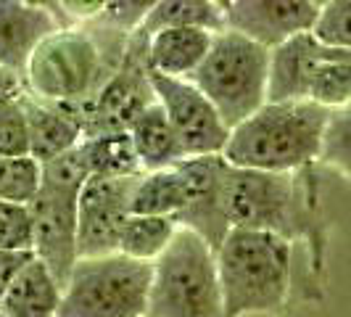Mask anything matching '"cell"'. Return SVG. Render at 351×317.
I'll list each match as a JSON object with an SVG mask.
<instances>
[{
    "label": "cell",
    "mask_w": 351,
    "mask_h": 317,
    "mask_svg": "<svg viewBox=\"0 0 351 317\" xmlns=\"http://www.w3.org/2000/svg\"><path fill=\"white\" fill-rule=\"evenodd\" d=\"M177 222L172 217H148V214H130L124 220L117 254L135 262L154 264L167 251L177 235Z\"/></svg>",
    "instance_id": "obj_22"
},
{
    "label": "cell",
    "mask_w": 351,
    "mask_h": 317,
    "mask_svg": "<svg viewBox=\"0 0 351 317\" xmlns=\"http://www.w3.org/2000/svg\"><path fill=\"white\" fill-rule=\"evenodd\" d=\"M21 93L0 101V156L3 158L29 156V124H27Z\"/></svg>",
    "instance_id": "obj_28"
},
{
    "label": "cell",
    "mask_w": 351,
    "mask_h": 317,
    "mask_svg": "<svg viewBox=\"0 0 351 317\" xmlns=\"http://www.w3.org/2000/svg\"><path fill=\"white\" fill-rule=\"evenodd\" d=\"M0 317H3V315H0Z\"/></svg>",
    "instance_id": "obj_32"
},
{
    "label": "cell",
    "mask_w": 351,
    "mask_h": 317,
    "mask_svg": "<svg viewBox=\"0 0 351 317\" xmlns=\"http://www.w3.org/2000/svg\"><path fill=\"white\" fill-rule=\"evenodd\" d=\"M61 27L56 3L0 0V69L21 80L32 51Z\"/></svg>",
    "instance_id": "obj_14"
},
{
    "label": "cell",
    "mask_w": 351,
    "mask_h": 317,
    "mask_svg": "<svg viewBox=\"0 0 351 317\" xmlns=\"http://www.w3.org/2000/svg\"><path fill=\"white\" fill-rule=\"evenodd\" d=\"M40 188V164L32 156H0V201L27 207Z\"/></svg>",
    "instance_id": "obj_26"
},
{
    "label": "cell",
    "mask_w": 351,
    "mask_h": 317,
    "mask_svg": "<svg viewBox=\"0 0 351 317\" xmlns=\"http://www.w3.org/2000/svg\"><path fill=\"white\" fill-rule=\"evenodd\" d=\"M61 304V285L56 283L45 264L32 257L29 264L8 285L0 299L3 317H56Z\"/></svg>",
    "instance_id": "obj_18"
},
{
    "label": "cell",
    "mask_w": 351,
    "mask_h": 317,
    "mask_svg": "<svg viewBox=\"0 0 351 317\" xmlns=\"http://www.w3.org/2000/svg\"><path fill=\"white\" fill-rule=\"evenodd\" d=\"M228 220L230 228L262 230L282 241L306 246V294L309 301L325 299L328 275V238L330 220L322 201L319 169L301 172H228Z\"/></svg>",
    "instance_id": "obj_1"
},
{
    "label": "cell",
    "mask_w": 351,
    "mask_h": 317,
    "mask_svg": "<svg viewBox=\"0 0 351 317\" xmlns=\"http://www.w3.org/2000/svg\"><path fill=\"white\" fill-rule=\"evenodd\" d=\"M225 30L267 51L306 35L319 11L317 0H219Z\"/></svg>",
    "instance_id": "obj_13"
},
{
    "label": "cell",
    "mask_w": 351,
    "mask_h": 317,
    "mask_svg": "<svg viewBox=\"0 0 351 317\" xmlns=\"http://www.w3.org/2000/svg\"><path fill=\"white\" fill-rule=\"evenodd\" d=\"M21 80L19 77H14V74H8V71L0 69V101L3 98H8V95H16V93H21Z\"/></svg>",
    "instance_id": "obj_31"
},
{
    "label": "cell",
    "mask_w": 351,
    "mask_h": 317,
    "mask_svg": "<svg viewBox=\"0 0 351 317\" xmlns=\"http://www.w3.org/2000/svg\"><path fill=\"white\" fill-rule=\"evenodd\" d=\"M188 185L180 167L158 169V172H143L135 180L130 211L132 214H148V217H172L175 220L180 209L185 207Z\"/></svg>",
    "instance_id": "obj_21"
},
{
    "label": "cell",
    "mask_w": 351,
    "mask_h": 317,
    "mask_svg": "<svg viewBox=\"0 0 351 317\" xmlns=\"http://www.w3.org/2000/svg\"><path fill=\"white\" fill-rule=\"evenodd\" d=\"M225 317H288L293 246L262 230L230 228L214 254Z\"/></svg>",
    "instance_id": "obj_3"
},
{
    "label": "cell",
    "mask_w": 351,
    "mask_h": 317,
    "mask_svg": "<svg viewBox=\"0 0 351 317\" xmlns=\"http://www.w3.org/2000/svg\"><path fill=\"white\" fill-rule=\"evenodd\" d=\"M319 45L335 51H351V3L349 0H325L319 3L315 24L309 30Z\"/></svg>",
    "instance_id": "obj_27"
},
{
    "label": "cell",
    "mask_w": 351,
    "mask_h": 317,
    "mask_svg": "<svg viewBox=\"0 0 351 317\" xmlns=\"http://www.w3.org/2000/svg\"><path fill=\"white\" fill-rule=\"evenodd\" d=\"M211 37L204 30H161L145 35L148 71L169 80H191L209 51Z\"/></svg>",
    "instance_id": "obj_17"
},
{
    "label": "cell",
    "mask_w": 351,
    "mask_h": 317,
    "mask_svg": "<svg viewBox=\"0 0 351 317\" xmlns=\"http://www.w3.org/2000/svg\"><path fill=\"white\" fill-rule=\"evenodd\" d=\"M351 98V51H333L317 67L309 85V104L319 108H346Z\"/></svg>",
    "instance_id": "obj_24"
},
{
    "label": "cell",
    "mask_w": 351,
    "mask_h": 317,
    "mask_svg": "<svg viewBox=\"0 0 351 317\" xmlns=\"http://www.w3.org/2000/svg\"><path fill=\"white\" fill-rule=\"evenodd\" d=\"M317 169H330L349 183L351 177V111L335 108L328 117V124L319 138V151H317Z\"/></svg>",
    "instance_id": "obj_25"
},
{
    "label": "cell",
    "mask_w": 351,
    "mask_h": 317,
    "mask_svg": "<svg viewBox=\"0 0 351 317\" xmlns=\"http://www.w3.org/2000/svg\"><path fill=\"white\" fill-rule=\"evenodd\" d=\"M151 90L185 158L222 156L230 130L214 111V106L188 80L151 74Z\"/></svg>",
    "instance_id": "obj_10"
},
{
    "label": "cell",
    "mask_w": 351,
    "mask_h": 317,
    "mask_svg": "<svg viewBox=\"0 0 351 317\" xmlns=\"http://www.w3.org/2000/svg\"><path fill=\"white\" fill-rule=\"evenodd\" d=\"M80 148H82L85 161H88L90 177H141L143 175L127 132L82 138Z\"/></svg>",
    "instance_id": "obj_23"
},
{
    "label": "cell",
    "mask_w": 351,
    "mask_h": 317,
    "mask_svg": "<svg viewBox=\"0 0 351 317\" xmlns=\"http://www.w3.org/2000/svg\"><path fill=\"white\" fill-rule=\"evenodd\" d=\"M161 30H204V32H225V16L219 0H158L151 3L143 19L141 32L154 35Z\"/></svg>",
    "instance_id": "obj_20"
},
{
    "label": "cell",
    "mask_w": 351,
    "mask_h": 317,
    "mask_svg": "<svg viewBox=\"0 0 351 317\" xmlns=\"http://www.w3.org/2000/svg\"><path fill=\"white\" fill-rule=\"evenodd\" d=\"M127 138L132 143V151H135V158H138L143 172L169 169L177 161L185 158L175 132L156 101L145 111H141L135 117V122L127 127Z\"/></svg>",
    "instance_id": "obj_19"
},
{
    "label": "cell",
    "mask_w": 351,
    "mask_h": 317,
    "mask_svg": "<svg viewBox=\"0 0 351 317\" xmlns=\"http://www.w3.org/2000/svg\"><path fill=\"white\" fill-rule=\"evenodd\" d=\"M145 317H225L214 251L198 235L177 230L151 264Z\"/></svg>",
    "instance_id": "obj_5"
},
{
    "label": "cell",
    "mask_w": 351,
    "mask_h": 317,
    "mask_svg": "<svg viewBox=\"0 0 351 317\" xmlns=\"http://www.w3.org/2000/svg\"><path fill=\"white\" fill-rule=\"evenodd\" d=\"M27 124H29V156L37 164L69 154L82 143V127L66 106L45 104L21 93Z\"/></svg>",
    "instance_id": "obj_16"
},
{
    "label": "cell",
    "mask_w": 351,
    "mask_h": 317,
    "mask_svg": "<svg viewBox=\"0 0 351 317\" xmlns=\"http://www.w3.org/2000/svg\"><path fill=\"white\" fill-rule=\"evenodd\" d=\"M138 177H90L77 198V259L117 254Z\"/></svg>",
    "instance_id": "obj_12"
},
{
    "label": "cell",
    "mask_w": 351,
    "mask_h": 317,
    "mask_svg": "<svg viewBox=\"0 0 351 317\" xmlns=\"http://www.w3.org/2000/svg\"><path fill=\"white\" fill-rule=\"evenodd\" d=\"M32 251H3L0 248V299L8 291V285L16 281V275L29 264Z\"/></svg>",
    "instance_id": "obj_30"
},
{
    "label": "cell",
    "mask_w": 351,
    "mask_h": 317,
    "mask_svg": "<svg viewBox=\"0 0 351 317\" xmlns=\"http://www.w3.org/2000/svg\"><path fill=\"white\" fill-rule=\"evenodd\" d=\"M127 40L130 35L108 24L101 11L82 24L61 27L32 51L21 88L45 104H88L122 64Z\"/></svg>",
    "instance_id": "obj_2"
},
{
    "label": "cell",
    "mask_w": 351,
    "mask_h": 317,
    "mask_svg": "<svg viewBox=\"0 0 351 317\" xmlns=\"http://www.w3.org/2000/svg\"><path fill=\"white\" fill-rule=\"evenodd\" d=\"M77 198L80 188L40 175V188L27 204L32 217V257L64 288L77 264Z\"/></svg>",
    "instance_id": "obj_9"
},
{
    "label": "cell",
    "mask_w": 351,
    "mask_h": 317,
    "mask_svg": "<svg viewBox=\"0 0 351 317\" xmlns=\"http://www.w3.org/2000/svg\"><path fill=\"white\" fill-rule=\"evenodd\" d=\"M330 111L309 104H264L230 130L222 158L232 169L301 172L317 167L319 138Z\"/></svg>",
    "instance_id": "obj_4"
},
{
    "label": "cell",
    "mask_w": 351,
    "mask_h": 317,
    "mask_svg": "<svg viewBox=\"0 0 351 317\" xmlns=\"http://www.w3.org/2000/svg\"><path fill=\"white\" fill-rule=\"evenodd\" d=\"M151 90V71L145 61V35L141 30L132 32L124 45L122 64L106 80V85L88 104L66 106L82 127V138L127 132L135 117L154 104Z\"/></svg>",
    "instance_id": "obj_8"
},
{
    "label": "cell",
    "mask_w": 351,
    "mask_h": 317,
    "mask_svg": "<svg viewBox=\"0 0 351 317\" xmlns=\"http://www.w3.org/2000/svg\"><path fill=\"white\" fill-rule=\"evenodd\" d=\"M188 185L185 207L175 217L177 228L198 235L217 254L230 233L228 220V172L222 156H195L177 161Z\"/></svg>",
    "instance_id": "obj_11"
},
{
    "label": "cell",
    "mask_w": 351,
    "mask_h": 317,
    "mask_svg": "<svg viewBox=\"0 0 351 317\" xmlns=\"http://www.w3.org/2000/svg\"><path fill=\"white\" fill-rule=\"evenodd\" d=\"M151 264L106 254L77 259L56 317H145Z\"/></svg>",
    "instance_id": "obj_7"
},
{
    "label": "cell",
    "mask_w": 351,
    "mask_h": 317,
    "mask_svg": "<svg viewBox=\"0 0 351 317\" xmlns=\"http://www.w3.org/2000/svg\"><path fill=\"white\" fill-rule=\"evenodd\" d=\"M267 48L225 30L211 37L209 51L188 82L232 130L267 104Z\"/></svg>",
    "instance_id": "obj_6"
},
{
    "label": "cell",
    "mask_w": 351,
    "mask_h": 317,
    "mask_svg": "<svg viewBox=\"0 0 351 317\" xmlns=\"http://www.w3.org/2000/svg\"><path fill=\"white\" fill-rule=\"evenodd\" d=\"M333 51L319 45L309 32L272 48L267 64V104L306 101L317 67Z\"/></svg>",
    "instance_id": "obj_15"
},
{
    "label": "cell",
    "mask_w": 351,
    "mask_h": 317,
    "mask_svg": "<svg viewBox=\"0 0 351 317\" xmlns=\"http://www.w3.org/2000/svg\"><path fill=\"white\" fill-rule=\"evenodd\" d=\"M0 248L32 251V217L27 207L0 201Z\"/></svg>",
    "instance_id": "obj_29"
}]
</instances>
